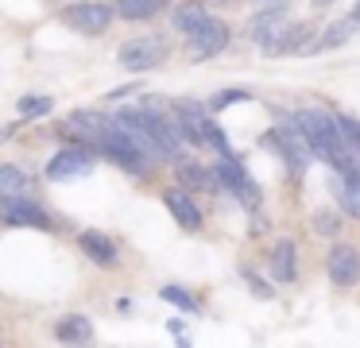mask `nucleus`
<instances>
[{
	"label": "nucleus",
	"mask_w": 360,
	"mask_h": 348,
	"mask_svg": "<svg viewBox=\"0 0 360 348\" xmlns=\"http://www.w3.org/2000/svg\"><path fill=\"white\" fill-rule=\"evenodd\" d=\"M94 147H97V151L109 155V159L117 162V167L132 170V174H148V167L155 162V159H151V155L143 151L140 143H136L132 136H124V128H120V124L112 120V116H109V124L101 128V136L94 139Z\"/></svg>",
	"instance_id": "1"
},
{
	"label": "nucleus",
	"mask_w": 360,
	"mask_h": 348,
	"mask_svg": "<svg viewBox=\"0 0 360 348\" xmlns=\"http://www.w3.org/2000/svg\"><path fill=\"white\" fill-rule=\"evenodd\" d=\"M179 128H182V136H186V143H205V147H213V151H221V155H233L229 143H225V131L213 124L210 108L198 105V101H182L179 105Z\"/></svg>",
	"instance_id": "2"
},
{
	"label": "nucleus",
	"mask_w": 360,
	"mask_h": 348,
	"mask_svg": "<svg viewBox=\"0 0 360 348\" xmlns=\"http://www.w3.org/2000/svg\"><path fill=\"white\" fill-rule=\"evenodd\" d=\"M167 54H171V46H167L163 35H136V39H128V43H120L117 62L124 70H132V74H143V70L163 66Z\"/></svg>",
	"instance_id": "3"
},
{
	"label": "nucleus",
	"mask_w": 360,
	"mask_h": 348,
	"mask_svg": "<svg viewBox=\"0 0 360 348\" xmlns=\"http://www.w3.org/2000/svg\"><path fill=\"white\" fill-rule=\"evenodd\" d=\"M63 23L82 31V35H101L112 23V8L101 4V0H78V4L63 8Z\"/></svg>",
	"instance_id": "4"
},
{
	"label": "nucleus",
	"mask_w": 360,
	"mask_h": 348,
	"mask_svg": "<svg viewBox=\"0 0 360 348\" xmlns=\"http://www.w3.org/2000/svg\"><path fill=\"white\" fill-rule=\"evenodd\" d=\"M213 170V182L217 186H225V190H233L240 201H248V205H256L259 201V190H256V182H252L248 174L240 170V162L233 159V155H221L217 159V167H210Z\"/></svg>",
	"instance_id": "5"
},
{
	"label": "nucleus",
	"mask_w": 360,
	"mask_h": 348,
	"mask_svg": "<svg viewBox=\"0 0 360 348\" xmlns=\"http://www.w3.org/2000/svg\"><path fill=\"white\" fill-rule=\"evenodd\" d=\"M94 170V151L89 147H66L55 159L47 162V178L51 182H70V178H82Z\"/></svg>",
	"instance_id": "6"
},
{
	"label": "nucleus",
	"mask_w": 360,
	"mask_h": 348,
	"mask_svg": "<svg viewBox=\"0 0 360 348\" xmlns=\"http://www.w3.org/2000/svg\"><path fill=\"white\" fill-rule=\"evenodd\" d=\"M186 43H190V58L205 62V58H213V54H221L229 46V27L217 20V15H210V23L198 27L194 35H186Z\"/></svg>",
	"instance_id": "7"
},
{
	"label": "nucleus",
	"mask_w": 360,
	"mask_h": 348,
	"mask_svg": "<svg viewBox=\"0 0 360 348\" xmlns=\"http://www.w3.org/2000/svg\"><path fill=\"white\" fill-rule=\"evenodd\" d=\"M287 27H290V15H287V12H279V8H267V12H259L256 20H252L248 35L256 39V43L264 46L267 54H275V46L283 43V35H287Z\"/></svg>",
	"instance_id": "8"
},
{
	"label": "nucleus",
	"mask_w": 360,
	"mask_h": 348,
	"mask_svg": "<svg viewBox=\"0 0 360 348\" xmlns=\"http://www.w3.org/2000/svg\"><path fill=\"white\" fill-rule=\"evenodd\" d=\"M326 271L337 286H356L360 283V252L352 244H333L329 247Z\"/></svg>",
	"instance_id": "9"
},
{
	"label": "nucleus",
	"mask_w": 360,
	"mask_h": 348,
	"mask_svg": "<svg viewBox=\"0 0 360 348\" xmlns=\"http://www.w3.org/2000/svg\"><path fill=\"white\" fill-rule=\"evenodd\" d=\"M0 217L12 224H35V228H51V217L39 209V201H32L27 193L16 198H0Z\"/></svg>",
	"instance_id": "10"
},
{
	"label": "nucleus",
	"mask_w": 360,
	"mask_h": 348,
	"mask_svg": "<svg viewBox=\"0 0 360 348\" xmlns=\"http://www.w3.org/2000/svg\"><path fill=\"white\" fill-rule=\"evenodd\" d=\"M267 139H275V147H279V155L287 159V167L295 170V174H302V167L310 162V147H306V139L298 136V128L290 124V116L283 120L279 136H267Z\"/></svg>",
	"instance_id": "11"
},
{
	"label": "nucleus",
	"mask_w": 360,
	"mask_h": 348,
	"mask_svg": "<svg viewBox=\"0 0 360 348\" xmlns=\"http://www.w3.org/2000/svg\"><path fill=\"white\" fill-rule=\"evenodd\" d=\"M163 205L171 209V217H174V221H179L186 232H198V228H202V213H198L190 190H167V193H163Z\"/></svg>",
	"instance_id": "12"
},
{
	"label": "nucleus",
	"mask_w": 360,
	"mask_h": 348,
	"mask_svg": "<svg viewBox=\"0 0 360 348\" xmlns=\"http://www.w3.org/2000/svg\"><path fill=\"white\" fill-rule=\"evenodd\" d=\"M333 193L337 205L360 221V170H333Z\"/></svg>",
	"instance_id": "13"
},
{
	"label": "nucleus",
	"mask_w": 360,
	"mask_h": 348,
	"mask_svg": "<svg viewBox=\"0 0 360 348\" xmlns=\"http://www.w3.org/2000/svg\"><path fill=\"white\" fill-rule=\"evenodd\" d=\"M78 244H82V252H86L89 259L97 263V267H117L120 252H117V244H112L105 232H82Z\"/></svg>",
	"instance_id": "14"
},
{
	"label": "nucleus",
	"mask_w": 360,
	"mask_h": 348,
	"mask_svg": "<svg viewBox=\"0 0 360 348\" xmlns=\"http://www.w3.org/2000/svg\"><path fill=\"white\" fill-rule=\"evenodd\" d=\"M55 337L66 340V344H86L89 337H94V325H89V317L82 314H66L55 321Z\"/></svg>",
	"instance_id": "15"
},
{
	"label": "nucleus",
	"mask_w": 360,
	"mask_h": 348,
	"mask_svg": "<svg viewBox=\"0 0 360 348\" xmlns=\"http://www.w3.org/2000/svg\"><path fill=\"white\" fill-rule=\"evenodd\" d=\"M171 23H174V31H182V35H194L198 27L210 23V12H205V4H198V0H186V4L174 8Z\"/></svg>",
	"instance_id": "16"
},
{
	"label": "nucleus",
	"mask_w": 360,
	"mask_h": 348,
	"mask_svg": "<svg viewBox=\"0 0 360 348\" xmlns=\"http://www.w3.org/2000/svg\"><path fill=\"white\" fill-rule=\"evenodd\" d=\"M298 255H295V244L290 240H279L275 244V252H271V275L279 278V283H295V275H298Z\"/></svg>",
	"instance_id": "17"
},
{
	"label": "nucleus",
	"mask_w": 360,
	"mask_h": 348,
	"mask_svg": "<svg viewBox=\"0 0 360 348\" xmlns=\"http://www.w3.org/2000/svg\"><path fill=\"white\" fill-rule=\"evenodd\" d=\"M167 8V0H112V12L120 20H155Z\"/></svg>",
	"instance_id": "18"
},
{
	"label": "nucleus",
	"mask_w": 360,
	"mask_h": 348,
	"mask_svg": "<svg viewBox=\"0 0 360 348\" xmlns=\"http://www.w3.org/2000/svg\"><path fill=\"white\" fill-rule=\"evenodd\" d=\"M179 182H182V190H217L213 170L202 167V162H186V159H179Z\"/></svg>",
	"instance_id": "19"
},
{
	"label": "nucleus",
	"mask_w": 360,
	"mask_h": 348,
	"mask_svg": "<svg viewBox=\"0 0 360 348\" xmlns=\"http://www.w3.org/2000/svg\"><path fill=\"white\" fill-rule=\"evenodd\" d=\"M16 193H27V178L20 167H0V198H16Z\"/></svg>",
	"instance_id": "20"
},
{
	"label": "nucleus",
	"mask_w": 360,
	"mask_h": 348,
	"mask_svg": "<svg viewBox=\"0 0 360 348\" xmlns=\"http://www.w3.org/2000/svg\"><path fill=\"white\" fill-rule=\"evenodd\" d=\"M352 35H356V31L349 27V20H337V23H329V31L318 39V46H314V51H333V46L349 43Z\"/></svg>",
	"instance_id": "21"
},
{
	"label": "nucleus",
	"mask_w": 360,
	"mask_h": 348,
	"mask_svg": "<svg viewBox=\"0 0 360 348\" xmlns=\"http://www.w3.org/2000/svg\"><path fill=\"white\" fill-rule=\"evenodd\" d=\"M51 108H55L51 97H24L20 101V116H24V120H39V116H47Z\"/></svg>",
	"instance_id": "22"
},
{
	"label": "nucleus",
	"mask_w": 360,
	"mask_h": 348,
	"mask_svg": "<svg viewBox=\"0 0 360 348\" xmlns=\"http://www.w3.org/2000/svg\"><path fill=\"white\" fill-rule=\"evenodd\" d=\"M163 298H167V302H174V306H182V309H190V314H198V302L190 298V294L182 290V286H167Z\"/></svg>",
	"instance_id": "23"
},
{
	"label": "nucleus",
	"mask_w": 360,
	"mask_h": 348,
	"mask_svg": "<svg viewBox=\"0 0 360 348\" xmlns=\"http://www.w3.org/2000/svg\"><path fill=\"white\" fill-rule=\"evenodd\" d=\"M314 228H318L321 236H337V217L333 213H314Z\"/></svg>",
	"instance_id": "24"
},
{
	"label": "nucleus",
	"mask_w": 360,
	"mask_h": 348,
	"mask_svg": "<svg viewBox=\"0 0 360 348\" xmlns=\"http://www.w3.org/2000/svg\"><path fill=\"white\" fill-rule=\"evenodd\" d=\"M248 93H240V89H229V93H217V97L210 101V108H225V105H233V101H244Z\"/></svg>",
	"instance_id": "25"
},
{
	"label": "nucleus",
	"mask_w": 360,
	"mask_h": 348,
	"mask_svg": "<svg viewBox=\"0 0 360 348\" xmlns=\"http://www.w3.org/2000/svg\"><path fill=\"white\" fill-rule=\"evenodd\" d=\"M345 20H349V27H352V31H360V4H356V8H352V12H349V15H345Z\"/></svg>",
	"instance_id": "26"
},
{
	"label": "nucleus",
	"mask_w": 360,
	"mask_h": 348,
	"mask_svg": "<svg viewBox=\"0 0 360 348\" xmlns=\"http://www.w3.org/2000/svg\"><path fill=\"white\" fill-rule=\"evenodd\" d=\"M314 4H329V0H314Z\"/></svg>",
	"instance_id": "27"
},
{
	"label": "nucleus",
	"mask_w": 360,
	"mask_h": 348,
	"mask_svg": "<svg viewBox=\"0 0 360 348\" xmlns=\"http://www.w3.org/2000/svg\"><path fill=\"white\" fill-rule=\"evenodd\" d=\"M221 4H229V0H221Z\"/></svg>",
	"instance_id": "28"
}]
</instances>
